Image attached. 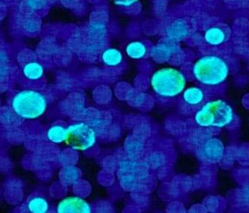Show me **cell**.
Here are the masks:
<instances>
[{
	"label": "cell",
	"instance_id": "6da1fadb",
	"mask_svg": "<svg viewBox=\"0 0 249 213\" xmlns=\"http://www.w3.org/2000/svg\"><path fill=\"white\" fill-rule=\"evenodd\" d=\"M189 72L192 78L200 86L216 88L229 80L231 74V67L222 55L205 53L192 61Z\"/></svg>",
	"mask_w": 249,
	"mask_h": 213
},
{
	"label": "cell",
	"instance_id": "7a4b0ae2",
	"mask_svg": "<svg viewBox=\"0 0 249 213\" xmlns=\"http://www.w3.org/2000/svg\"><path fill=\"white\" fill-rule=\"evenodd\" d=\"M194 121L198 128L213 132L234 127L237 116L229 102L216 98L205 101L197 108L194 112Z\"/></svg>",
	"mask_w": 249,
	"mask_h": 213
},
{
	"label": "cell",
	"instance_id": "3957f363",
	"mask_svg": "<svg viewBox=\"0 0 249 213\" xmlns=\"http://www.w3.org/2000/svg\"><path fill=\"white\" fill-rule=\"evenodd\" d=\"M188 77L177 65L163 64L152 71L149 76V86L152 93L163 99L180 97L187 88Z\"/></svg>",
	"mask_w": 249,
	"mask_h": 213
},
{
	"label": "cell",
	"instance_id": "277c9868",
	"mask_svg": "<svg viewBox=\"0 0 249 213\" xmlns=\"http://www.w3.org/2000/svg\"><path fill=\"white\" fill-rule=\"evenodd\" d=\"M50 99L42 90L23 88L17 90L10 99L9 107L22 121H36L47 114Z\"/></svg>",
	"mask_w": 249,
	"mask_h": 213
},
{
	"label": "cell",
	"instance_id": "5b68a950",
	"mask_svg": "<svg viewBox=\"0 0 249 213\" xmlns=\"http://www.w3.org/2000/svg\"><path fill=\"white\" fill-rule=\"evenodd\" d=\"M145 161L123 158L117 165V178L121 188L128 193H140L150 183L152 174Z\"/></svg>",
	"mask_w": 249,
	"mask_h": 213
},
{
	"label": "cell",
	"instance_id": "8992f818",
	"mask_svg": "<svg viewBox=\"0 0 249 213\" xmlns=\"http://www.w3.org/2000/svg\"><path fill=\"white\" fill-rule=\"evenodd\" d=\"M190 144L198 159L209 164L219 163L226 155L225 143L212 131L198 128L190 135Z\"/></svg>",
	"mask_w": 249,
	"mask_h": 213
},
{
	"label": "cell",
	"instance_id": "52a82bcc",
	"mask_svg": "<svg viewBox=\"0 0 249 213\" xmlns=\"http://www.w3.org/2000/svg\"><path fill=\"white\" fill-rule=\"evenodd\" d=\"M98 136L97 132L88 121L74 122L67 126L65 144L71 151L88 152L97 144Z\"/></svg>",
	"mask_w": 249,
	"mask_h": 213
},
{
	"label": "cell",
	"instance_id": "ba28073f",
	"mask_svg": "<svg viewBox=\"0 0 249 213\" xmlns=\"http://www.w3.org/2000/svg\"><path fill=\"white\" fill-rule=\"evenodd\" d=\"M184 50L180 43L161 39L150 47L149 58L152 61L160 65H177L184 57Z\"/></svg>",
	"mask_w": 249,
	"mask_h": 213
},
{
	"label": "cell",
	"instance_id": "9c48e42d",
	"mask_svg": "<svg viewBox=\"0 0 249 213\" xmlns=\"http://www.w3.org/2000/svg\"><path fill=\"white\" fill-rule=\"evenodd\" d=\"M108 32V24L106 16L97 15L95 13L85 27L83 32V40L106 47Z\"/></svg>",
	"mask_w": 249,
	"mask_h": 213
},
{
	"label": "cell",
	"instance_id": "30bf717a",
	"mask_svg": "<svg viewBox=\"0 0 249 213\" xmlns=\"http://www.w3.org/2000/svg\"><path fill=\"white\" fill-rule=\"evenodd\" d=\"M162 34L163 39L180 43L191 37V26L186 18L174 17L166 21Z\"/></svg>",
	"mask_w": 249,
	"mask_h": 213
},
{
	"label": "cell",
	"instance_id": "8fae6325",
	"mask_svg": "<svg viewBox=\"0 0 249 213\" xmlns=\"http://www.w3.org/2000/svg\"><path fill=\"white\" fill-rule=\"evenodd\" d=\"M19 70L22 78L31 83H36L43 79L46 74V67L36 56L24 52L19 55Z\"/></svg>",
	"mask_w": 249,
	"mask_h": 213
},
{
	"label": "cell",
	"instance_id": "7c38bea8",
	"mask_svg": "<svg viewBox=\"0 0 249 213\" xmlns=\"http://www.w3.org/2000/svg\"><path fill=\"white\" fill-rule=\"evenodd\" d=\"M93 209L90 203L78 195H69L61 199L56 205L58 213H90Z\"/></svg>",
	"mask_w": 249,
	"mask_h": 213
},
{
	"label": "cell",
	"instance_id": "4fadbf2b",
	"mask_svg": "<svg viewBox=\"0 0 249 213\" xmlns=\"http://www.w3.org/2000/svg\"><path fill=\"white\" fill-rule=\"evenodd\" d=\"M230 38L229 31L222 25H211L202 31L201 39L203 43L211 48L222 47Z\"/></svg>",
	"mask_w": 249,
	"mask_h": 213
},
{
	"label": "cell",
	"instance_id": "5bb4252c",
	"mask_svg": "<svg viewBox=\"0 0 249 213\" xmlns=\"http://www.w3.org/2000/svg\"><path fill=\"white\" fill-rule=\"evenodd\" d=\"M19 30L28 36H37L42 30V20L40 15L21 13L17 22Z\"/></svg>",
	"mask_w": 249,
	"mask_h": 213
},
{
	"label": "cell",
	"instance_id": "9a60e30c",
	"mask_svg": "<svg viewBox=\"0 0 249 213\" xmlns=\"http://www.w3.org/2000/svg\"><path fill=\"white\" fill-rule=\"evenodd\" d=\"M150 47L145 40L134 39L125 44L124 54L133 61H142L149 56Z\"/></svg>",
	"mask_w": 249,
	"mask_h": 213
},
{
	"label": "cell",
	"instance_id": "2e32d148",
	"mask_svg": "<svg viewBox=\"0 0 249 213\" xmlns=\"http://www.w3.org/2000/svg\"><path fill=\"white\" fill-rule=\"evenodd\" d=\"M180 97L186 106L194 109L199 107L206 101L205 88L198 85L187 86Z\"/></svg>",
	"mask_w": 249,
	"mask_h": 213
},
{
	"label": "cell",
	"instance_id": "e0dca14e",
	"mask_svg": "<svg viewBox=\"0 0 249 213\" xmlns=\"http://www.w3.org/2000/svg\"><path fill=\"white\" fill-rule=\"evenodd\" d=\"M99 59L105 67L117 69L124 61V52L115 47H106L99 53Z\"/></svg>",
	"mask_w": 249,
	"mask_h": 213
},
{
	"label": "cell",
	"instance_id": "ac0fdd59",
	"mask_svg": "<svg viewBox=\"0 0 249 213\" xmlns=\"http://www.w3.org/2000/svg\"><path fill=\"white\" fill-rule=\"evenodd\" d=\"M12 74L11 56L8 50L0 47V92H3L9 84Z\"/></svg>",
	"mask_w": 249,
	"mask_h": 213
},
{
	"label": "cell",
	"instance_id": "d6986e66",
	"mask_svg": "<svg viewBox=\"0 0 249 213\" xmlns=\"http://www.w3.org/2000/svg\"><path fill=\"white\" fill-rule=\"evenodd\" d=\"M25 210L29 213H47L51 210L50 200L41 194L31 196L25 203Z\"/></svg>",
	"mask_w": 249,
	"mask_h": 213
},
{
	"label": "cell",
	"instance_id": "ffe728a7",
	"mask_svg": "<svg viewBox=\"0 0 249 213\" xmlns=\"http://www.w3.org/2000/svg\"><path fill=\"white\" fill-rule=\"evenodd\" d=\"M67 126L56 123L50 126L45 133L46 139L54 145L65 144L67 139Z\"/></svg>",
	"mask_w": 249,
	"mask_h": 213
},
{
	"label": "cell",
	"instance_id": "44dd1931",
	"mask_svg": "<svg viewBox=\"0 0 249 213\" xmlns=\"http://www.w3.org/2000/svg\"><path fill=\"white\" fill-rule=\"evenodd\" d=\"M144 145L143 139L140 137L134 136L127 138L124 144V152L127 157L132 159H140L144 151Z\"/></svg>",
	"mask_w": 249,
	"mask_h": 213
},
{
	"label": "cell",
	"instance_id": "7402d4cb",
	"mask_svg": "<svg viewBox=\"0 0 249 213\" xmlns=\"http://www.w3.org/2000/svg\"><path fill=\"white\" fill-rule=\"evenodd\" d=\"M50 6V1L45 0H22L20 3L22 13L40 15Z\"/></svg>",
	"mask_w": 249,
	"mask_h": 213
},
{
	"label": "cell",
	"instance_id": "603a6c76",
	"mask_svg": "<svg viewBox=\"0 0 249 213\" xmlns=\"http://www.w3.org/2000/svg\"><path fill=\"white\" fill-rule=\"evenodd\" d=\"M60 179L61 183L69 186L75 184L80 179L81 174L78 168L74 165H66L60 172Z\"/></svg>",
	"mask_w": 249,
	"mask_h": 213
},
{
	"label": "cell",
	"instance_id": "cb8c5ba5",
	"mask_svg": "<svg viewBox=\"0 0 249 213\" xmlns=\"http://www.w3.org/2000/svg\"><path fill=\"white\" fill-rule=\"evenodd\" d=\"M145 162L151 170H160L166 165V159L164 154L159 151H154L149 154Z\"/></svg>",
	"mask_w": 249,
	"mask_h": 213
},
{
	"label": "cell",
	"instance_id": "d4e9b609",
	"mask_svg": "<svg viewBox=\"0 0 249 213\" xmlns=\"http://www.w3.org/2000/svg\"><path fill=\"white\" fill-rule=\"evenodd\" d=\"M88 122L97 132L98 135L107 131L110 126V120L104 115H92Z\"/></svg>",
	"mask_w": 249,
	"mask_h": 213
},
{
	"label": "cell",
	"instance_id": "484cf974",
	"mask_svg": "<svg viewBox=\"0 0 249 213\" xmlns=\"http://www.w3.org/2000/svg\"><path fill=\"white\" fill-rule=\"evenodd\" d=\"M109 3L120 9L130 10L135 8L141 0H107Z\"/></svg>",
	"mask_w": 249,
	"mask_h": 213
},
{
	"label": "cell",
	"instance_id": "4316f807",
	"mask_svg": "<svg viewBox=\"0 0 249 213\" xmlns=\"http://www.w3.org/2000/svg\"><path fill=\"white\" fill-rule=\"evenodd\" d=\"M236 200L241 207H249V184L245 185L239 189L236 194Z\"/></svg>",
	"mask_w": 249,
	"mask_h": 213
},
{
	"label": "cell",
	"instance_id": "83f0119b",
	"mask_svg": "<svg viewBox=\"0 0 249 213\" xmlns=\"http://www.w3.org/2000/svg\"><path fill=\"white\" fill-rule=\"evenodd\" d=\"M60 2L63 4V5H66V6H72V5H75L77 2H78L79 0H59Z\"/></svg>",
	"mask_w": 249,
	"mask_h": 213
},
{
	"label": "cell",
	"instance_id": "f1b7e54d",
	"mask_svg": "<svg viewBox=\"0 0 249 213\" xmlns=\"http://www.w3.org/2000/svg\"><path fill=\"white\" fill-rule=\"evenodd\" d=\"M45 1H50V0H45Z\"/></svg>",
	"mask_w": 249,
	"mask_h": 213
}]
</instances>
